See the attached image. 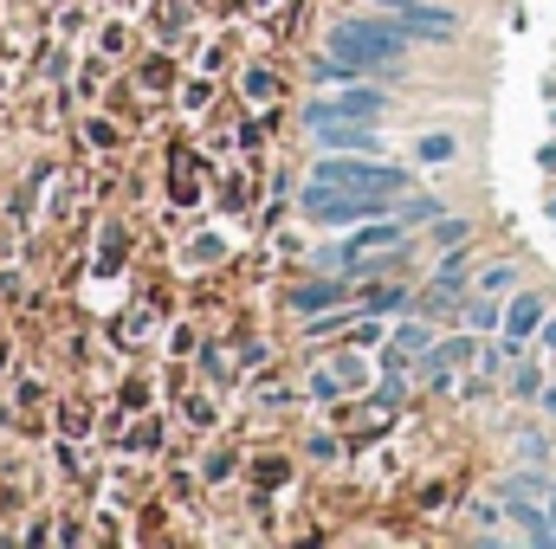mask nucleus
Here are the masks:
<instances>
[{"instance_id":"12","label":"nucleus","mask_w":556,"mask_h":549,"mask_svg":"<svg viewBox=\"0 0 556 549\" xmlns=\"http://www.w3.org/2000/svg\"><path fill=\"white\" fill-rule=\"evenodd\" d=\"M395 220H402V227H420V220H440V201H427V194H408V207H395Z\"/></svg>"},{"instance_id":"21","label":"nucleus","mask_w":556,"mask_h":549,"mask_svg":"<svg viewBox=\"0 0 556 549\" xmlns=\"http://www.w3.org/2000/svg\"><path fill=\"white\" fill-rule=\"evenodd\" d=\"M551 524H556V485H551Z\"/></svg>"},{"instance_id":"10","label":"nucleus","mask_w":556,"mask_h":549,"mask_svg":"<svg viewBox=\"0 0 556 549\" xmlns=\"http://www.w3.org/2000/svg\"><path fill=\"white\" fill-rule=\"evenodd\" d=\"M330 304H343V284L337 278H324V284H304V291H291V310H330Z\"/></svg>"},{"instance_id":"7","label":"nucleus","mask_w":556,"mask_h":549,"mask_svg":"<svg viewBox=\"0 0 556 549\" xmlns=\"http://www.w3.org/2000/svg\"><path fill=\"white\" fill-rule=\"evenodd\" d=\"M505 498H511V511H505V518H511V524H518V531H525V537H531V544H556L551 505H538V498H531V491H505Z\"/></svg>"},{"instance_id":"8","label":"nucleus","mask_w":556,"mask_h":549,"mask_svg":"<svg viewBox=\"0 0 556 549\" xmlns=\"http://www.w3.org/2000/svg\"><path fill=\"white\" fill-rule=\"evenodd\" d=\"M472 356H479L472 330H466V336H453V343H433V349H427V382L440 388V382H446V375H453L459 362H472Z\"/></svg>"},{"instance_id":"2","label":"nucleus","mask_w":556,"mask_h":549,"mask_svg":"<svg viewBox=\"0 0 556 549\" xmlns=\"http://www.w3.org/2000/svg\"><path fill=\"white\" fill-rule=\"evenodd\" d=\"M317 181H343L356 194H382V201H402L408 194V168H389V162H369V155H330L317 162Z\"/></svg>"},{"instance_id":"9","label":"nucleus","mask_w":556,"mask_h":549,"mask_svg":"<svg viewBox=\"0 0 556 549\" xmlns=\"http://www.w3.org/2000/svg\"><path fill=\"white\" fill-rule=\"evenodd\" d=\"M433 349V336H427V323H402L395 330V343H389V369H408L415 356H427Z\"/></svg>"},{"instance_id":"20","label":"nucleus","mask_w":556,"mask_h":549,"mask_svg":"<svg viewBox=\"0 0 556 549\" xmlns=\"http://www.w3.org/2000/svg\"><path fill=\"white\" fill-rule=\"evenodd\" d=\"M538 408H544V413H556V388H538Z\"/></svg>"},{"instance_id":"16","label":"nucleus","mask_w":556,"mask_h":549,"mask_svg":"<svg viewBox=\"0 0 556 549\" xmlns=\"http://www.w3.org/2000/svg\"><path fill=\"white\" fill-rule=\"evenodd\" d=\"M518 459H538V465H544V459H551V446H544V433H518Z\"/></svg>"},{"instance_id":"3","label":"nucleus","mask_w":556,"mask_h":549,"mask_svg":"<svg viewBox=\"0 0 556 549\" xmlns=\"http://www.w3.org/2000/svg\"><path fill=\"white\" fill-rule=\"evenodd\" d=\"M389 111V91L382 85H350V91H337V98H317V104H304V124L317 130V124H337V117H350V124H376Z\"/></svg>"},{"instance_id":"11","label":"nucleus","mask_w":556,"mask_h":549,"mask_svg":"<svg viewBox=\"0 0 556 549\" xmlns=\"http://www.w3.org/2000/svg\"><path fill=\"white\" fill-rule=\"evenodd\" d=\"M498 323H505V304H492V291L466 304V330H472V336H492Z\"/></svg>"},{"instance_id":"4","label":"nucleus","mask_w":556,"mask_h":549,"mask_svg":"<svg viewBox=\"0 0 556 549\" xmlns=\"http://www.w3.org/2000/svg\"><path fill=\"white\" fill-rule=\"evenodd\" d=\"M544 317H551V304H544L538 291H518V297L505 304V323H498V336H505V349L518 356V349H525V343H531V336L544 330Z\"/></svg>"},{"instance_id":"22","label":"nucleus","mask_w":556,"mask_h":549,"mask_svg":"<svg viewBox=\"0 0 556 549\" xmlns=\"http://www.w3.org/2000/svg\"><path fill=\"white\" fill-rule=\"evenodd\" d=\"M376 7H389V13H395V7H402V0H376Z\"/></svg>"},{"instance_id":"5","label":"nucleus","mask_w":556,"mask_h":549,"mask_svg":"<svg viewBox=\"0 0 556 549\" xmlns=\"http://www.w3.org/2000/svg\"><path fill=\"white\" fill-rule=\"evenodd\" d=\"M395 20L408 26V39H453V33H459L453 7H433V0H402Z\"/></svg>"},{"instance_id":"17","label":"nucleus","mask_w":556,"mask_h":549,"mask_svg":"<svg viewBox=\"0 0 556 549\" xmlns=\"http://www.w3.org/2000/svg\"><path fill=\"white\" fill-rule=\"evenodd\" d=\"M433 240H440V246H466V220H440Z\"/></svg>"},{"instance_id":"15","label":"nucleus","mask_w":556,"mask_h":549,"mask_svg":"<svg viewBox=\"0 0 556 549\" xmlns=\"http://www.w3.org/2000/svg\"><path fill=\"white\" fill-rule=\"evenodd\" d=\"M511 388H518L525 401H538V388H544V382H538V369H531V362H518V369H511Z\"/></svg>"},{"instance_id":"6","label":"nucleus","mask_w":556,"mask_h":549,"mask_svg":"<svg viewBox=\"0 0 556 549\" xmlns=\"http://www.w3.org/2000/svg\"><path fill=\"white\" fill-rule=\"evenodd\" d=\"M317 142H324L330 155H382L376 124H350V117H337V124H317Z\"/></svg>"},{"instance_id":"14","label":"nucleus","mask_w":556,"mask_h":549,"mask_svg":"<svg viewBox=\"0 0 556 549\" xmlns=\"http://www.w3.org/2000/svg\"><path fill=\"white\" fill-rule=\"evenodd\" d=\"M453 149H459L453 137H420V142H415V155L427 162V168H440V162H453Z\"/></svg>"},{"instance_id":"1","label":"nucleus","mask_w":556,"mask_h":549,"mask_svg":"<svg viewBox=\"0 0 556 549\" xmlns=\"http://www.w3.org/2000/svg\"><path fill=\"white\" fill-rule=\"evenodd\" d=\"M408 46H415V39H408L402 20H337V26H330V59H343V65H356V72L395 65Z\"/></svg>"},{"instance_id":"19","label":"nucleus","mask_w":556,"mask_h":549,"mask_svg":"<svg viewBox=\"0 0 556 549\" xmlns=\"http://www.w3.org/2000/svg\"><path fill=\"white\" fill-rule=\"evenodd\" d=\"M538 336H544V349H556V310L544 317V330H538Z\"/></svg>"},{"instance_id":"13","label":"nucleus","mask_w":556,"mask_h":549,"mask_svg":"<svg viewBox=\"0 0 556 549\" xmlns=\"http://www.w3.org/2000/svg\"><path fill=\"white\" fill-rule=\"evenodd\" d=\"M402 304H408V291H402V284H376V291L363 297V310H376V317H382V310H402Z\"/></svg>"},{"instance_id":"18","label":"nucleus","mask_w":556,"mask_h":549,"mask_svg":"<svg viewBox=\"0 0 556 549\" xmlns=\"http://www.w3.org/2000/svg\"><path fill=\"white\" fill-rule=\"evenodd\" d=\"M479 291H492V297H498V291H511V266H492V272L479 278Z\"/></svg>"}]
</instances>
